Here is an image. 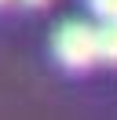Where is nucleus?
<instances>
[{"mask_svg": "<svg viewBox=\"0 0 117 120\" xmlns=\"http://www.w3.org/2000/svg\"><path fill=\"white\" fill-rule=\"evenodd\" d=\"M51 51L66 69H92L99 62V47H95V26L70 18L51 33Z\"/></svg>", "mask_w": 117, "mask_h": 120, "instance_id": "1", "label": "nucleus"}, {"mask_svg": "<svg viewBox=\"0 0 117 120\" xmlns=\"http://www.w3.org/2000/svg\"><path fill=\"white\" fill-rule=\"evenodd\" d=\"M88 4L102 22H117V0H88Z\"/></svg>", "mask_w": 117, "mask_h": 120, "instance_id": "3", "label": "nucleus"}, {"mask_svg": "<svg viewBox=\"0 0 117 120\" xmlns=\"http://www.w3.org/2000/svg\"><path fill=\"white\" fill-rule=\"evenodd\" d=\"M95 47H99V62H113L117 66V22L95 26Z\"/></svg>", "mask_w": 117, "mask_h": 120, "instance_id": "2", "label": "nucleus"}, {"mask_svg": "<svg viewBox=\"0 0 117 120\" xmlns=\"http://www.w3.org/2000/svg\"><path fill=\"white\" fill-rule=\"evenodd\" d=\"M26 4H29V8H40V4H48V0H26Z\"/></svg>", "mask_w": 117, "mask_h": 120, "instance_id": "4", "label": "nucleus"}, {"mask_svg": "<svg viewBox=\"0 0 117 120\" xmlns=\"http://www.w3.org/2000/svg\"><path fill=\"white\" fill-rule=\"evenodd\" d=\"M0 4H7V0H0Z\"/></svg>", "mask_w": 117, "mask_h": 120, "instance_id": "5", "label": "nucleus"}]
</instances>
